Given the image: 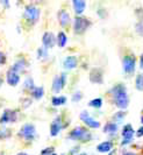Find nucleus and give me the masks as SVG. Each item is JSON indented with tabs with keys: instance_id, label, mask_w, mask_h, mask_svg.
Wrapping results in <instances>:
<instances>
[{
	"instance_id": "nucleus-5",
	"label": "nucleus",
	"mask_w": 143,
	"mask_h": 155,
	"mask_svg": "<svg viewBox=\"0 0 143 155\" xmlns=\"http://www.w3.org/2000/svg\"><path fill=\"white\" fill-rule=\"evenodd\" d=\"M122 64H123V70L125 72L132 76L134 72H135V67H136V58L134 55H127L123 61H122Z\"/></svg>"
},
{
	"instance_id": "nucleus-7",
	"label": "nucleus",
	"mask_w": 143,
	"mask_h": 155,
	"mask_svg": "<svg viewBox=\"0 0 143 155\" xmlns=\"http://www.w3.org/2000/svg\"><path fill=\"white\" fill-rule=\"evenodd\" d=\"M80 119L84 121V124L87 125L90 128H99L100 127L99 121H97L94 118H92V117L90 116V113H88L87 111H83L80 113Z\"/></svg>"
},
{
	"instance_id": "nucleus-40",
	"label": "nucleus",
	"mask_w": 143,
	"mask_h": 155,
	"mask_svg": "<svg viewBox=\"0 0 143 155\" xmlns=\"http://www.w3.org/2000/svg\"><path fill=\"white\" fill-rule=\"evenodd\" d=\"M62 155H64V154H62Z\"/></svg>"
},
{
	"instance_id": "nucleus-36",
	"label": "nucleus",
	"mask_w": 143,
	"mask_h": 155,
	"mask_svg": "<svg viewBox=\"0 0 143 155\" xmlns=\"http://www.w3.org/2000/svg\"><path fill=\"white\" fill-rule=\"evenodd\" d=\"M123 155H136V154L133 153V152H126V153H123Z\"/></svg>"
},
{
	"instance_id": "nucleus-27",
	"label": "nucleus",
	"mask_w": 143,
	"mask_h": 155,
	"mask_svg": "<svg viewBox=\"0 0 143 155\" xmlns=\"http://www.w3.org/2000/svg\"><path fill=\"white\" fill-rule=\"evenodd\" d=\"M37 56H39V58H47V56H48V49H46L44 47L40 48V49L37 50Z\"/></svg>"
},
{
	"instance_id": "nucleus-37",
	"label": "nucleus",
	"mask_w": 143,
	"mask_h": 155,
	"mask_svg": "<svg viewBox=\"0 0 143 155\" xmlns=\"http://www.w3.org/2000/svg\"><path fill=\"white\" fill-rule=\"evenodd\" d=\"M16 155H27V154H26V153H24V152H22V153H19V154H16Z\"/></svg>"
},
{
	"instance_id": "nucleus-23",
	"label": "nucleus",
	"mask_w": 143,
	"mask_h": 155,
	"mask_svg": "<svg viewBox=\"0 0 143 155\" xmlns=\"http://www.w3.org/2000/svg\"><path fill=\"white\" fill-rule=\"evenodd\" d=\"M116 131H118V125L115 123H107L103 127L105 133H116Z\"/></svg>"
},
{
	"instance_id": "nucleus-2",
	"label": "nucleus",
	"mask_w": 143,
	"mask_h": 155,
	"mask_svg": "<svg viewBox=\"0 0 143 155\" xmlns=\"http://www.w3.org/2000/svg\"><path fill=\"white\" fill-rule=\"evenodd\" d=\"M69 138L72 140H76V141H83V142H86V141H90L91 138H92V135H91V133L88 132L86 128H84V127H76V128H73L70 134H69Z\"/></svg>"
},
{
	"instance_id": "nucleus-18",
	"label": "nucleus",
	"mask_w": 143,
	"mask_h": 155,
	"mask_svg": "<svg viewBox=\"0 0 143 155\" xmlns=\"http://www.w3.org/2000/svg\"><path fill=\"white\" fill-rule=\"evenodd\" d=\"M113 148V142L112 141H103L97 146V150L100 153H107Z\"/></svg>"
},
{
	"instance_id": "nucleus-8",
	"label": "nucleus",
	"mask_w": 143,
	"mask_h": 155,
	"mask_svg": "<svg viewBox=\"0 0 143 155\" xmlns=\"http://www.w3.org/2000/svg\"><path fill=\"white\" fill-rule=\"evenodd\" d=\"M17 119V114L16 111H12V110H6L4 111L2 116L0 118V123L1 124H7V123H14Z\"/></svg>"
},
{
	"instance_id": "nucleus-28",
	"label": "nucleus",
	"mask_w": 143,
	"mask_h": 155,
	"mask_svg": "<svg viewBox=\"0 0 143 155\" xmlns=\"http://www.w3.org/2000/svg\"><path fill=\"white\" fill-rule=\"evenodd\" d=\"M24 87H26V89H29L30 91L35 87V86H34V81H33V78L28 77L24 81Z\"/></svg>"
},
{
	"instance_id": "nucleus-33",
	"label": "nucleus",
	"mask_w": 143,
	"mask_h": 155,
	"mask_svg": "<svg viewBox=\"0 0 143 155\" xmlns=\"http://www.w3.org/2000/svg\"><path fill=\"white\" fill-rule=\"evenodd\" d=\"M136 135L140 138V137H143V126L142 127H140L138 130H137V132H136Z\"/></svg>"
},
{
	"instance_id": "nucleus-24",
	"label": "nucleus",
	"mask_w": 143,
	"mask_h": 155,
	"mask_svg": "<svg viewBox=\"0 0 143 155\" xmlns=\"http://www.w3.org/2000/svg\"><path fill=\"white\" fill-rule=\"evenodd\" d=\"M135 86L138 91H143V74H138L136 76Z\"/></svg>"
},
{
	"instance_id": "nucleus-10",
	"label": "nucleus",
	"mask_w": 143,
	"mask_h": 155,
	"mask_svg": "<svg viewBox=\"0 0 143 155\" xmlns=\"http://www.w3.org/2000/svg\"><path fill=\"white\" fill-rule=\"evenodd\" d=\"M62 118L61 117H57L55 120L52 121V124L50 126V134H51V137H56L59 131L62 130Z\"/></svg>"
},
{
	"instance_id": "nucleus-32",
	"label": "nucleus",
	"mask_w": 143,
	"mask_h": 155,
	"mask_svg": "<svg viewBox=\"0 0 143 155\" xmlns=\"http://www.w3.org/2000/svg\"><path fill=\"white\" fill-rule=\"evenodd\" d=\"M5 62H6V56L4 55V53L0 51V64H4Z\"/></svg>"
},
{
	"instance_id": "nucleus-11",
	"label": "nucleus",
	"mask_w": 143,
	"mask_h": 155,
	"mask_svg": "<svg viewBox=\"0 0 143 155\" xmlns=\"http://www.w3.org/2000/svg\"><path fill=\"white\" fill-rule=\"evenodd\" d=\"M90 81L95 84H100L103 83V71L100 69H93L90 74Z\"/></svg>"
},
{
	"instance_id": "nucleus-21",
	"label": "nucleus",
	"mask_w": 143,
	"mask_h": 155,
	"mask_svg": "<svg viewBox=\"0 0 143 155\" xmlns=\"http://www.w3.org/2000/svg\"><path fill=\"white\" fill-rule=\"evenodd\" d=\"M30 92H32V96L35 99H40V98L43 97V94H44V90H43L42 86H35Z\"/></svg>"
},
{
	"instance_id": "nucleus-9",
	"label": "nucleus",
	"mask_w": 143,
	"mask_h": 155,
	"mask_svg": "<svg viewBox=\"0 0 143 155\" xmlns=\"http://www.w3.org/2000/svg\"><path fill=\"white\" fill-rule=\"evenodd\" d=\"M42 42H43V47L46 49H49V48H52L56 43V38L55 35L50 31H47L43 34V38H42Z\"/></svg>"
},
{
	"instance_id": "nucleus-30",
	"label": "nucleus",
	"mask_w": 143,
	"mask_h": 155,
	"mask_svg": "<svg viewBox=\"0 0 143 155\" xmlns=\"http://www.w3.org/2000/svg\"><path fill=\"white\" fill-rule=\"evenodd\" d=\"M136 31L140 35H143V21H140L138 23H136Z\"/></svg>"
},
{
	"instance_id": "nucleus-31",
	"label": "nucleus",
	"mask_w": 143,
	"mask_h": 155,
	"mask_svg": "<svg viewBox=\"0 0 143 155\" xmlns=\"http://www.w3.org/2000/svg\"><path fill=\"white\" fill-rule=\"evenodd\" d=\"M81 98H83V94L80 92H76L72 96V101H79Z\"/></svg>"
},
{
	"instance_id": "nucleus-3",
	"label": "nucleus",
	"mask_w": 143,
	"mask_h": 155,
	"mask_svg": "<svg viewBox=\"0 0 143 155\" xmlns=\"http://www.w3.org/2000/svg\"><path fill=\"white\" fill-rule=\"evenodd\" d=\"M24 19L30 25H34L40 19V9L34 5H28L24 9Z\"/></svg>"
},
{
	"instance_id": "nucleus-14",
	"label": "nucleus",
	"mask_w": 143,
	"mask_h": 155,
	"mask_svg": "<svg viewBox=\"0 0 143 155\" xmlns=\"http://www.w3.org/2000/svg\"><path fill=\"white\" fill-rule=\"evenodd\" d=\"M77 64H78V60H77L76 56H68L63 62L64 68H65V69H69V70L75 69V68L77 67Z\"/></svg>"
},
{
	"instance_id": "nucleus-13",
	"label": "nucleus",
	"mask_w": 143,
	"mask_h": 155,
	"mask_svg": "<svg viewBox=\"0 0 143 155\" xmlns=\"http://www.w3.org/2000/svg\"><path fill=\"white\" fill-rule=\"evenodd\" d=\"M19 81H20V77H19L17 72L14 71L13 69L8 70L7 71V83L8 84L12 86H15V85H17Z\"/></svg>"
},
{
	"instance_id": "nucleus-15",
	"label": "nucleus",
	"mask_w": 143,
	"mask_h": 155,
	"mask_svg": "<svg viewBox=\"0 0 143 155\" xmlns=\"http://www.w3.org/2000/svg\"><path fill=\"white\" fill-rule=\"evenodd\" d=\"M134 133L135 131L133 130V126L130 124H127L125 127H123V130H122V137H123V140H129V141H132L133 140V135H134Z\"/></svg>"
},
{
	"instance_id": "nucleus-29",
	"label": "nucleus",
	"mask_w": 143,
	"mask_h": 155,
	"mask_svg": "<svg viewBox=\"0 0 143 155\" xmlns=\"http://www.w3.org/2000/svg\"><path fill=\"white\" fill-rule=\"evenodd\" d=\"M41 155H56L55 152H54V148L50 147V148H46L44 150H42Z\"/></svg>"
},
{
	"instance_id": "nucleus-12",
	"label": "nucleus",
	"mask_w": 143,
	"mask_h": 155,
	"mask_svg": "<svg viewBox=\"0 0 143 155\" xmlns=\"http://www.w3.org/2000/svg\"><path fill=\"white\" fill-rule=\"evenodd\" d=\"M58 21L61 23V26L62 27H68L70 22H71V19H70V15H69V13L66 12V11H59V13H58Z\"/></svg>"
},
{
	"instance_id": "nucleus-1",
	"label": "nucleus",
	"mask_w": 143,
	"mask_h": 155,
	"mask_svg": "<svg viewBox=\"0 0 143 155\" xmlns=\"http://www.w3.org/2000/svg\"><path fill=\"white\" fill-rule=\"evenodd\" d=\"M112 97L114 99V104L119 107V109H127L129 99H128L127 89L123 84H116L112 89Z\"/></svg>"
},
{
	"instance_id": "nucleus-17",
	"label": "nucleus",
	"mask_w": 143,
	"mask_h": 155,
	"mask_svg": "<svg viewBox=\"0 0 143 155\" xmlns=\"http://www.w3.org/2000/svg\"><path fill=\"white\" fill-rule=\"evenodd\" d=\"M64 83L63 81H62V78L61 76H57V77L54 78V82H52V91L55 93H59L61 92V90L64 87Z\"/></svg>"
},
{
	"instance_id": "nucleus-34",
	"label": "nucleus",
	"mask_w": 143,
	"mask_h": 155,
	"mask_svg": "<svg viewBox=\"0 0 143 155\" xmlns=\"http://www.w3.org/2000/svg\"><path fill=\"white\" fill-rule=\"evenodd\" d=\"M140 68L143 69V54L141 55V57H140Z\"/></svg>"
},
{
	"instance_id": "nucleus-25",
	"label": "nucleus",
	"mask_w": 143,
	"mask_h": 155,
	"mask_svg": "<svg viewBox=\"0 0 143 155\" xmlns=\"http://www.w3.org/2000/svg\"><path fill=\"white\" fill-rule=\"evenodd\" d=\"M88 105L91 107H94V109H100L101 105H103V99L101 98H95V99H92V101L88 103Z\"/></svg>"
},
{
	"instance_id": "nucleus-16",
	"label": "nucleus",
	"mask_w": 143,
	"mask_h": 155,
	"mask_svg": "<svg viewBox=\"0 0 143 155\" xmlns=\"http://www.w3.org/2000/svg\"><path fill=\"white\" fill-rule=\"evenodd\" d=\"M72 5H73L75 12L78 14V16L84 12V9H85V7H86V2L83 1V0H75V1L72 2Z\"/></svg>"
},
{
	"instance_id": "nucleus-22",
	"label": "nucleus",
	"mask_w": 143,
	"mask_h": 155,
	"mask_svg": "<svg viewBox=\"0 0 143 155\" xmlns=\"http://www.w3.org/2000/svg\"><path fill=\"white\" fill-rule=\"evenodd\" d=\"M51 103H52V105H54V106L63 105V104L66 103V97H64V96H55V97H52Z\"/></svg>"
},
{
	"instance_id": "nucleus-26",
	"label": "nucleus",
	"mask_w": 143,
	"mask_h": 155,
	"mask_svg": "<svg viewBox=\"0 0 143 155\" xmlns=\"http://www.w3.org/2000/svg\"><path fill=\"white\" fill-rule=\"evenodd\" d=\"M126 117V112H123V111H120V112H118V113H115L114 114V120L115 121H118V123H121L122 121V119Z\"/></svg>"
},
{
	"instance_id": "nucleus-39",
	"label": "nucleus",
	"mask_w": 143,
	"mask_h": 155,
	"mask_svg": "<svg viewBox=\"0 0 143 155\" xmlns=\"http://www.w3.org/2000/svg\"><path fill=\"white\" fill-rule=\"evenodd\" d=\"M141 123H142V124H143V116L141 117Z\"/></svg>"
},
{
	"instance_id": "nucleus-6",
	"label": "nucleus",
	"mask_w": 143,
	"mask_h": 155,
	"mask_svg": "<svg viewBox=\"0 0 143 155\" xmlns=\"http://www.w3.org/2000/svg\"><path fill=\"white\" fill-rule=\"evenodd\" d=\"M35 134H36V130H35V126L32 124H24L19 132V135L26 140H33L35 138Z\"/></svg>"
},
{
	"instance_id": "nucleus-20",
	"label": "nucleus",
	"mask_w": 143,
	"mask_h": 155,
	"mask_svg": "<svg viewBox=\"0 0 143 155\" xmlns=\"http://www.w3.org/2000/svg\"><path fill=\"white\" fill-rule=\"evenodd\" d=\"M66 42H68L66 34L64 31H59L58 35H57V45H58V47L59 48H63V47H65Z\"/></svg>"
},
{
	"instance_id": "nucleus-4",
	"label": "nucleus",
	"mask_w": 143,
	"mask_h": 155,
	"mask_svg": "<svg viewBox=\"0 0 143 155\" xmlns=\"http://www.w3.org/2000/svg\"><path fill=\"white\" fill-rule=\"evenodd\" d=\"M90 26H91V21L88 20L87 18L77 16L75 19V22H73V31H75L76 34H83Z\"/></svg>"
},
{
	"instance_id": "nucleus-19",
	"label": "nucleus",
	"mask_w": 143,
	"mask_h": 155,
	"mask_svg": "<svg viewBox=\"0 0 143 155\" xmlns=\"http://www.w3.org/2000/svg\"><path fill=\"white\" fill-rule=\"evenodd\" d=\"M26 67H27V62L24 61V58H20V60H17L14 63V65H13L12 69L14 70V71H16V72H21V71H24L26 69Z\"/></svg>"
},
{
	"instance_id": "nucleus-38",
	"label": "nucleus",
	"mask_w": 143,
	"mask_h": 155,
	"mask_svg": "<svg viewBox=\"0 0 143 155\" xmlns=\"http://www.w3.org/2000/svg\"><path fill=\"white\" fill-rule=\"evenodd\" d=\"M78 155H86V153H80V154H78Z\"/></svg>"
},
{
	"instance_id": "nucleus-35",
	"label": "nucleus",
	"mask_w": 143,
	"mask_h": 155,
	"mask_svg": "<svg viewBox=\"0 0 143 155\" xmlns=\"http://www.w3.org/2000/svg\"><path fill=\"white\" fill-rule=\"evenodd\" d=\"M79 150V147H75L73 149H72L71 152H70V154H73V153H76V152H78Z\"/></svg>"
}]
</instances>
